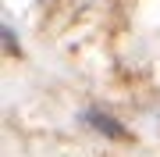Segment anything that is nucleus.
<instances>
[{"mask_svg":"<svg viewBox=\"0 0 160 157\" xmlns=\"http://www.w3.org/2000/svg\"><path fill=\"white\" fill-rule=\"evenodd\" d=\"M89 125L96 128V132L110 136V139H128L125 125H121V122H114V118H110V114H100V111H89Z\"/></svg>","mask_w":160,"mask_h":157,"instance_id":"nucleus-1","label":"nucleus"},{"mask_svg":"<svg viewBox=\"0 0 160 157\" xmlns=\"http://www.w3.org/2000/svg\"><path fill=\"white\" fill-rule=\"evenodd\" d=\"M4 47H7V54H18V43H14V32L11 29H4Z\"/></svg>","mask_w":160,"mask_h":157,"instance_id":"nucleus-2","label":"nucleus"}]
</instances>
